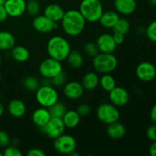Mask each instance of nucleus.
I'll return each mask as SVG.
<instances>
[{
    "label": "nucleus",
    "mask_w": 156,
    "mask_h": 156,
    "mask_svg": "<svg viewBox=\"0 0 156 156\" xmlns=\"http://www.w3.org/2000/svg\"><path fill=\"white\" fill-rule=\"evenodd\" d=\"M87 21L79 10L71 9L65 12L61 20L62 28L67 35L76 37L82 33Z\"/></svg>",
    "instance_id": "1"
},
{
    "label": "nucleus",
    "mask_w": 156,
    "mask_h": 156,
    "mask_svg": "<svg viewBox=\"0 0 156 156\" xmlns=\"http://www.w3.org/2000/svg\"><path fill=\"white\" fill-rule=\"evenodd\" d=\"M71 50L69 43L63 37L53 36L47 42V51L49 56L60 62L66 59Z\"/></svg>",
    "instance_id": "2"
},
{
    "label": "nucleus",
    "mask_w": 156,
    "mask_h": 156,
    "mask_svg": "<svg viewBox=\"0 0 156 156\" xmlns=\"http://www.w3.org/2000/svg\"><path fill=\"white\" fill-rule=\"evenodd\" d=\"M79 12L88 22L98 21L104 12L101 0H82L79 5Z\"/></svg>",
    "instance_id": "3"
},
{
    "label": "nucleus",
    "mask_w": 156,
    "mask_h": 156,
    "mask_svg": "<svg viewBox=\"0 0 156 156\" xmlns=\"http://www.w3.org/2000/svg\"><path fill=\"white\" fill-rule=\"evenodd\" d=\"M93 66L94 69L102 74L111 73L116 69L118 60L113 53H99L93 57Z\"/></svg>",
    "instance_id": "4"
},
{
    "label": "nucleus",
    "mask_w": 156,
    "mask_h": 156,
    "mask_svg": "<svg viewBox=\"0 0 156 156\" xmlns=\"http://www.w3.org/2000/svg\"><path fill=\"white\" fill-rule=\"evenodd\" d=\"M36 100L44 108H50L59 101V94L56 90L50 85H43L36 91Z\"/></svg>",
    "instance_id": "5"
},
{
    "label": "nucleus",
    "mask_w": 156,
    "mask_h": 156,
    "mask_svg": "<svg viewBox=\"0 0 156 156\" xmlns=\"http://www.w3.org/2000/svg\"><path fill=\"white\" fill-rule=\"evenodd\" d=\"M97 117L101 123L110 124L118 121L120 118V111L117 107L111 103H103L97 109Z\"/></svg>",
    "instance_id": "6"
},
{
    "label": "nucleus",
    "mask_w": 156,
    "mask_h": 156,
    "mask_svg": "<svg viewBox=\"0 0 156 156\" xmlns=\"http://www.w3.org/2000/svg\"><path fill=\"white\" fill-rule=\"evenodd\" d=\"M38 70L44 79H51L62 71V66L60 61L49 57L41 62Z\"/></svg>",
    "instance_id": "7"
},
{
    "label": "nucleus",
    "mask_w": 156,
    "mask_h": 156,
    "mask_svg": "<svg viewBox=\"0 0 156 156\" xmlns=\"http://www.w3.org/2000/svg\"><path fill=\"white\" fill-rule=\"evenodd\" d=\"M77 143L74 137L69 134L62 133L54 139L53 147L55 150L62 155H69L76 150Z\"/></svg>",
    "instance_id": "8"
},
{
    "label": "nucleus",
    "mask_w": 156,
    "mask_h": 156,
    "mask_svg": "<svg viewBox=\"0 0 156 156\" xmlns=\"http://www.w3.org/2000/svg\"><path fill=\"white\" fill-rule=\"evenodd\" d=\"M42 132L45 135H47L49 138L54 139L57 138L62 133H64L66 129V126L64 125L62 118L58 117H51L48 123L41 128Z\"/></svg>",
    "instance_id": "9"
},
{
    "label": "nucleus",
    "mask_w": 156,
    "mask_h": 156,
    "mask_svg": "<svg viewBox=\"0 0 156 156\" xmlns=\"http://www.w3.org/2000/svg\"><path fill=\"white\" fill-rule=\"evenodd\" d=\"M35 30L41 34H48L57 27V23L54 22L44 15H37L32 21Z\"/></svg>",
    "instance_id": "10"
},
{
    "label": "nucleus",
    "mask_w": 156,
    "mask_h": 156,
    "mask_svg": "<svg viewBox=\"0 0 156 156\" xmlns=\"http://www.w3.org/2000/svg\"><path fill=\"white\" fill-rule=\"evenodd\" d=\"M136 75L140 80L149 82L154 80L156 76V67L149 62H143L137 66Z\"/></svg>",
    "instance_id": "11"
},
{
    "label": "nucleus",
    "mask_w": 156,
    "mask_h": 156,
    "mask_svg": "<svg viewBox=\"0 0 156 156\" xmlns=\"http://www.w3.org/2000/svg\"><path fill=\"white\" fill-rule=\"evenodd\" d=\"M109 99L116 107H123L129 102V94L124 88L116 86L109 92Z\"/></svg>",
    "instance_id": "12"
},
{
    "label": "nucleus",
    "mask_w": 156,
    "mask_h": 156,
    "mask_svg": "<svg viewBox=\"0 0 156 156\" xmlns=\"http://www.w3.org/2000/svg\"><path fill=\"white\" fill-rule=\"evenodd\" d=\"M100 53H113L117 49V44L115 43L113 34L105 33L101 34L96 41Z\"/></svg>",
    "instance_id": "13"
},
{
    "label": "nucleus",
    "mask_w": 156,
    "mask_h": 156,
    "mask_svg": "<svg viewBox=\"0 0 156 156\" xmlns=\"http://www.w3.org/2000/svg\"><path fill=\"white\" fill-rule=\"evenodd\" d=\"M26 4L25 0H5L4 6L9 16L17 18L26 12Z\"/></svg>",
    "instance_id": "14"
},
{
    "label": "nucleus",
    "mask_w": 156,
    "mask_h": 156,
    "mask_svg": "<svg viewBox=\"0 0 156 156\" xmlns=\"http://www.w3.org/2000/svg\"><path fill=\"white\" fill-rule=\"evenodd\" d=\"M84 89L82 83L76 82V81H72L66 83L63 85V94L67 98L72 99V100H76L79 99L83 95Z\"/></svg>",
    "instance_id": "15"
},
{
    "label": "nucleus",
    "mask_w": 156,
    "mask_h": 156,
    "mask_svg": "<svg viewBox=\"0 0 156 156\" xmlns=\"http://www.w3.org/2000/svg\"><path fill=\"white\" fill-rule=\"evenodd\" d=\"M114 5L116 12L123 15H129L136 9V0H114Z\"/></svg>",
    "instance_id": "16"
},
{
    "label": "nucleus",
    "mask_w": 156,
    "mask_h": 156,
    "mask_svg": "<svg viewBox=\"0 0 156 156\" xmlns=\"http://www.w3.org/2000/svg\"><path fill=\"white\" fill-rule=\"evenodd\" d=\"M50 118H51V116L49 112L48 108H44V107L35 110L31 116L32 122L35 126L39 128H42L43 126H45Z\"/></svg>",
    "instance_id": "17"
},
{
    "label": "nucleus",
    "mask_w": 156,
    "mask_h": 156,
    "mask_svg": "<svg viewBox=\"0 0 156 156\" xmlns=\"http://www.w3.org/2000/svg\"><path fill=\"white\" fill-rule=\"evenodd\" d=\"M65 14V11L59 5L56 3H50L47 5L44 11V15L54 22L61 21Z\"/></svg>",
    "instance_id": "18"
},
{
    "label": "nucleus",
    "mask_w": 156,
    "mask_h": 156,
    "mask_svg": "<svg viewBox=\"0 0 156 156\" xmlns=\"http://www.w3.org/2000/svg\"><path fill=\"white\" fill-rule=\"evenodd\" d=\"M119 18L120 16L118 12L116 11L108 10L102 13L98 21L101 25L105 28H113Z\"/></svg>",
    "instance_id": "19"
},
{
    "label": "nucleus",
    "mask_w": 156,
    "mask_h": 156,
    "mask_svg": "<svg viewBox=\"0 0 156 156\" xmlns=\"http://www.w3.org/2000/svg\"><path fill=\"white\" fill-rule=\"evenodd\" d=\"M8 111L10 115L15 118L23 117L26 113V105L19 99H14L9 102L8 105Z\"/></svg>",
    "instance_id": "20"
},
{
    "label": "nucleus",
    "mask_w": 156,
    "mask_h": 156,
    "mask_svg": "<svg viewBox=\"0 0 156 156\" xmlns=\"http://www.w3.org/2000/svg\"><path fill=\"white\" fill-rule=\"evenodd\" d=\"M107 134L110 138L113 140H120L123 138L126 134V128L123 124L116 121L110 123L107 127Z\"/></svg>",
    "instance_id": "21"
},
{
    "label": "nucleus",
    "mask_w": 156,
    "mask_h": 156,
    "mask_svg": "<svg viewBox=\"0 0 156 156\" xmlns=\"http://www.w3.org/2000/svg\"><path fill=\"white\" fill-rule=\"evenodd\" d=\"M99 80L100 78L97 73L94 72H89L84 75L82 79V85L85 90L92 91L99 85Z\"/></svg>",
    "instance_id": "22"
},
{
    "label": "nucleus",
    "mask_w": 156,
    "mask_h": 156,
    "mask_svg": "<svg viewBox=\"0 0 156 156\" xmlns=\"http://www.w3.org/2000/svg\"><path fill=\"white\" fill-rule=\"evenodd\" d=\"M62 120L66 128L73 129L76 128L80 123L81 116L76 111L70 110V111H66L63 117H62Z\"/></svg>",
    "instance_id": "23"
},
{
    "label": "nucleus",
    "mask_w": 156,
    "mask_h": 156,
    "mask_svg": "<svg viewBox=\"0 0 156 156\" xmlns=\"http://www.w3.org/2000/svg\"><path fill=\"white\" fill-rule=\"evenodd\" d=\"M15 46V38L12 33L6 30L0 31V50H12Z\"/></svg>",
    "instance_id": "24"
},
{
    "label": "nucleus",
    "mask_w": 156,
    "mask_h": 156,
    "mask_svg": "<svg viewBox=\"0 0 156 156\" xmlns=\"http://www.w3.org/2000/svg\"><path fill=\"white\" fill-rule=\"evenodd\" d=\"M12 56L17 62H24L30 58V51L23 46H15L12 49Z\"/></svg>",
    "instance_id": "25"
},
{
    "label": "nucleus",
    "mask_w": 156,
    "mask_h": 156,
    "mask_svg": "<svg viewBox=\"0 0 156 156\" xmlns=\"http://www.w3.org/2000/svg\"><path fill=\"white\" fill-rule=\"evenodd\" d=\"M66 59L69 66L73 69H79L83 65V56L77 50H71Z\"/></svg>",
    "instance_id": "26"
},
{
    "label": "nucleus",
    "mask_w": 156,
    "mask_h": 156,
    "mask_svg": "<svg viewBox=\"0 0 156 156\" xmlns=\"http://www.w3.org/2000/svg\"><path fill=\"white\" fill-rule=\"evenodd\" d=\"M99 85L107 92H110L117 86L115 79L111 75H110V73L103 74L99 80Z\"/></svg>",
    "instance_id": "27"
},
{
    "label": "nucleus",
    "mask_w": 156,
    "mask_h": 156,
    "mask_svg": "<svg viewBox=\"0 0 156 156\" xmlns=\"http://www.w3.org/2000/svg\"><path fill=\"white\" fill-rule=\"evenodd\" d=\"M48 111L50 112L51 117H58V118H62L65 113L66 112V107L62 102L59 101L48 108Z\"/></svg>",
    "instance_id": "28"
},
{
    "label": "nucleus",
    "mask_w": 156,
    "mask_h": 156,
    "mask_svg": "<svg viewBox=\"0 0 156 156\" xmlns=\"http://www.w3.org/2000/svg\"><path fill=\"white\" fill-rule=\"evenodd\" d=\"M112 29L114 33H120L125 35L129 32L130 29V23L126 18H120Z\"/></svg>",
    "instance_id": "29"
},
{
    "label": "nucleus",
    "mask_w": 156,
    "mask_h": 156,
    "mask_svg": "<svg viewBox=\"0 0 156 156\" xmlns=\"http://www.w3.org/2000/svg\"><path fill=\"white\" fill-rule=\"evenodd\" d=\"M41 11V5L38 0H30L26 4V12L30 16H37Z\"/></svg>",
    "instance_id": "30"
},
{
    "label": "nucleus",
    "mask_w": 156,
    "mask_h": 156,
    "mask_svg": "<svg viewBox=\"0 0 156 156\" xmlns=\"http://www.w3.org/2000/svg\"><path fill=\"white\" fill-rule=\"evenodd\" d=\"M24 87L30 91H36L40 87L39 82L34 76H27L23 81Z\"/></svg>",
    "instance_id": "31"
},
{
    "label": "nucleus",
    "mask_w": 156,
    "mask_h": 156,
    "mask_svg": "<svg viewBox=\"0 0 156 156\" xmlns=\"http://www.w3.org/2000/svg\"><path fill=\"white\" fill-rule=\"evenodd\" d=\"M84 51H85V54L87 56H90V57H94L96 55L100 53L97 44L92 41H89V42L86 43L84 46Z\"/></svg>",
    "instance_id": "32"
},
{
    "label": "nucleus",
    "mask_w": 156,
    "mask_h": 156,
    "mask_svg": "<svg viewBox=\"0 0 156 156\" xmlns=\"http://www.w3.org/2000/svg\"><path fill=\"white\" fill-rule=\"evenodd\" d=\"M146 34L148 39L153 43H156V20L152 21L146 29Z\"/></svg>",
    "instance_id": "33"
},
{
    "label": "nucleus",
    "mask_w": 156,
    "mask_h": 156,
    "mask_svg": "<svg viewBox=\"0 0 156 156\" xmlns=\"http://www.w3.org/2000/svg\"><path fill=\"white\" fill-rule=\"evenodd\" d=\"M50 81H51V83L53 84L54 86H63L66 84V76L65 73H63V71H62L61 73H59V74L56 75V76L52 78V79H50Z\"/></svg>",
    "instance_id": "34"
},
{
    "label": "nucleus",
    "mask_w": 156,
    "mask_h": 156,
    "mask_svg": "<svg viewBox=\"0 0 156 156\" xmlns=\"http://www.w3.org/2000/svg\"><path fill=\"white\" fill-rule=\"evenodd\" d=\"M3 155L5 156H21L22 152H21L18 148H17L15 146H8L5 147Z\"/></svg>",
    "instance_id": "35"
},
{
    "label": "nucleus",
    "mask_w": 156,
    "mask_h": 156,
    "mask_svg": "<svg viewBox=\"0 0 156 156\" xmlns=\"http://www.w3.org/2000/svg\"><path fill=\"white\" fill-rule=\"evenodd\" d=\"M76 111L81 117H85V116H88L91 112V107L88 104H81L77 107Z\"/></svg>",
    "instance_id": "36"
},
{
    "label": "nucleus",
    "mask_w": 156,
    "mask_h": 156,
    "mask_svg": "<svg viewBox=\"0 0 156 156\" xmlns=\"http://www.w3.org/2000/svg\"><path fill=\"white\" fill-rule=\"evenodd\" d=\"M10 137L5 131L0 130V147H7L10 144Z\"/></svg>",
    "instance_id": "37"
},
{
    "label": "nucleus",
    "mask_w": 156,
    "mask_h": 156,
    "mask_svg": "<svg viewBox=\"0 0 156 156\" xmlns=\"http://www.w3.org/2000/svg\"><path fill=\"white\" fill-rule=\"evenodd\" d=\"M146 136L151 141H156V124L153 123L146 130Z\"/></svg>",
    "instance_id": "38"
},
{
    "label": "nucleus",
    "mask_w": 156,
    "mask_h": 156,
    "mask_svg": "<svg viewBox=\"0 0 156 156\" xmlns=\"http://www.w3.org/2000/svg\"><path fill=\"white\" fill-rule=\"evenodd\" d=\"M45 155L46 154L44 153V151L38 148H33V149H29L27 152V156H45Z\"/></svg>",
    "instance_id": "39"
},
{
    "label": "nucleus",
    "mask_w": 156,
    "mask_h": 156,
    "mask_svg": "<svg viewBox=\"0 0 156 156\" xmlns=\"http://www.w3.org/2000/svg\"><path fill=\"white\" fill-rule=\"evenodd\" d=\"M113 37H114V41H115V43L117 44V45H120V44H122L123 42H124V40H125L124 34H120V33H114Z\"/></svg>",
    "instance_id": "40"
},
{
    "label": "nucleus",
    "mask_w": 156,
    "mask_h": 156,
    "mask_svg": "<svg viewBox=\"0 0 156 156\" xmlns=\"http://www.w3.org/2000/svg\"><path fill=\"white\" fill-rule=\"evenodd\" d=\"M8 17H9V15L5 9L4 5H0V22L5 21Z\"/></svg>",
    "instance_id": "41"
},
{
    "label": "nucleus",
    "mask_w": 156,
    "mask_h": 156,
    "mask_svg": "<svg viewBox=\"0 0 156 156\" xmlns=\"http://www.w3.org/2000/svg\"><path fill=\"white\" fill-rule=\"evenodd\" d=\"M150 119L152 123L156 124V104L152 107L150 111Z\"/></svg>",
    "instance_id": "42"
},
{
    "label": "nucleus",
    "mask_w": 156,
    "mask_h": 156,
    "mask_svg": "<svg viewBox=\"0 0 156 156\" xmlns=\"http://www.w3.org/2000/svg\"><path fill=\"white\" fill-rule=\"evenodd\" d=\"M149 152L150 155L156 156V141H154L149 147Z\"/></svg>",
    "instance_id": "43"
},
{
    "label": "nucleus",
    "mask_w": 156,
    "mask_h": 156,
    "mask_svg": "<svg viewBox=\"0 0 156 156\" xmlns=\"http://www.w3.org/2000/svg\"><path fill=\"white\" fill-rule=\"evenodd\" d=\"M4 111H5L4 106H3L2 104L0 102V117H1V116L3 114V113H4Z\"/></svg>",
    "instance_id": "44"
},
{
    "label": "nucleus",
    "mask_w": 156,
    "mask_h": 156,
    "mask_svg": "<svg viewBox=\"0 0 156 156\" xmlns=\"http://www.w3.org/2000/svg\"><path fill=\"white\" fill-rule=\"evenodd\" d=\"M149 2V4L152 5L156 6V0H148Z\"/></svg>",
    "instance_id": "45"
},
{
    "label": "nucleus",
    "mask_w": 156,
    "mask_h": 156,
    "mask_svg": "<svg viewBox=\"0 0 156 156\" xmlns=\"http://www.w3.org/2000/svg\"><path fill=\"white\" fill-rule=\"evenodd\" d=\"M5 0H0V5H4Z\"/></svg>",
    "instance_id": "46"
},
{
    "label": "nucleus",
    "mask_w": 156,
    "mask_h": 156,
    "mask_svg": "<svg viewBox=\"0 0 156 156\" xmlns=\"http://www.w3.org/2000/svg\"><path fill=\"white\" fill-rule=\"evenodd\" d=\"M1 62H2V58H1V56H0V65H1Z\"/></svg>",
    "instance_id": "47"
},
{
    "label": "nucleus",
    "mask_w": 156,
    "mask_h": 156,
    "mask_svg": "<svg viewBox=\"0 0 156 156\" xmlns=\"http://www.w3.org/2000/svg\"><path fill=\"white\" fill-rule=\"evenodd\" d=\"M1 79H2V76H1V73H0V82H1Z\"/></svg>",
    "instance_id": "48"
},
{
    "label": "nucleus",
    "mask_w": 156,
    "mask_h": 156,
    "mask_svg": "<svg viewBox=\"0 0 156 156\" xmlns=\"http://www.w3.org/2000/svg\"><path fill=\"white\" fill-rule=\"evenodd\" d=\"M3 155V153H1V152H0V156H2Z\"/></svg>",
    "instance_id": "49"
},
{
    "label": "nucleus",
    "mask_w": 156,
    "mask_h": 156,
    "mask_svg": "<svg viewBox=\"0 0 156 156\" xmlns=\"http://www.w3.org/2000/svg\"><path fill=\"white\" fill-rule=\"evenodd\" d=\"M1 96H2V94H1V91H0V98H1Z\"/></svg>",
    "instance_id": "50"
},
{
    "label": "nucleus",
    "mask_w": 156,
    "mask_h": 156,
    "mask_svg": "<svg viewBox=\"0 0 156 156\" xmlns=\"http://www.w3.org/2000/svg\"><path fill=\"white\" fill-rule=\"evenodd\" d=\"M155 79L156 80V76H155Z\"/></svg>",
    "instance_id": "51"
},
{
    "label": "nucleus",
    "mask_w": 156,
    "mask_h": 156,
    "mask_svg": "<svg viewBox=\"0 0 156 156\" xmlns=\"http://www.w3.org/2000/svg\"><path fill=\"white\" fill-rule=\"evenodd\" d=\"M27 1H30V0H27Z\"/></svg>",
    "instance_id": "52"
}]
</instances>
